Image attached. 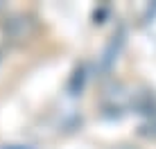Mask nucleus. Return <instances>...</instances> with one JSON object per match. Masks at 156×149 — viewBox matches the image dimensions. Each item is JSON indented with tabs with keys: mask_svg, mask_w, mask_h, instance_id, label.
<instances>
[{
	"mask_svg": "<svg viewBox=\"0 0 156 149\" xmlns=\"http://www.w3.org/2000/svg\"><path fill=\"white\" fill-rule=\"evenodd\" d=\"M120 149H131V147H120Z\"/></svg>",
	"mask_w": 156,
	"mask_h": 149,
	"instance_id": "nucleus-1",
	"label": "nucleus"
}]
</instances>
